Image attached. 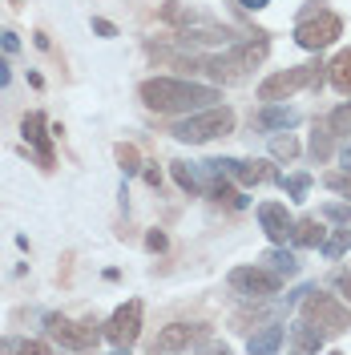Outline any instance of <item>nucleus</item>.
<instances>
[{"instance_id": "1", "label": "nucleus", "mask_w": 351, "mask_h": 355, "mask_svg": "<svg viewBox=\"0 0 351 355\" xmlns=\"http://www.w3.org/2000/svg\"><path fill=\"white\" fill-rule=\"evenodd\" d=\"M142 105L154 113H190V110H206L222 101V93L214 85H198V81H178V77H150L137 85Z\"/></svg>"}, {"instance_id": "2", "label": "nucleus", "mask_w": 351, "mask_h": 355, "mask_svg": "<svg viewBox=\"0 0 351 355\" xmlns=\"http://www.w3.org/2000/svg\"><path fill=\"white\" fill-rule=\"evenodd\" d=\"M234 130V110L230 105H206L198 113H186L182 121H174V137L186 141V146H202V141H214V137H226Z\"/></svg>"}, {"instance_id": "3", "label": "nucleus", "mask_w": 351, "mask_h": 355, "mask_svg": "<svg viewBox=\"0 0 351 355\" xmlns=\"http://www.w3.org/2000/svg\"><path fill=\"white\" fill-rule=\"evenodd\" d=\"M266 53H271V41L259 33V37H250V41L234 44L230 53H222V57H214V61H206V73H214V77H222V81H242L250 69L263 65Z\"/></svg>"}, {"instance_id": "4", "label": "nucleus", "mask_w": 351, "mask_h": 355, "mask_svg": "<svg viewBox=\"0 0 351 355\" xmlns=\"http://www.w3.org/2000/svg\"><path fill=\"white\" fill-rule=\"evenodd\" d=\"M303 319H307L315 331L331 335H343L351 331V311L335 299V295H319V291H307L303 295Z\"/></svg>"}, {"instance_id": "5", "label": "nucleus", "mask_w": 351, "mask_h": 355, "mask_svg": "<svg viewBox=\"0 0 351 355\" xmlns=\"http://www.w3.org/2000/svg\"><path fill=\"white\" fill-rule=\"evenodd\" d=\"M319 61H311V65H295V69H283V73H271L263 85H259V101H286L291 93H299L303 85H319Z\"/></svg>"}, {"instance_id": "6", "label": "nucleus", "mask_w": 351, "mask_h": 355, "mask_svg": "<svg viewBox=\"0 0 351 355\" xmlns=\"http://www.w3.org/2000/svg\"><path fill=\"white\" fill-rule=\"evenodd\" d=\"M230 287L239 291L242 299L266 303V299H275V295H279L283 275H279V270H271V266H234V270H230Z\"/></svg>"}, {"instance_id": "7", "label": "nucleus", "mask_w": 351, "mask_h": 355, "mask_svg": "<svg viewBox=\"0 0 351 355\" xmlns=\"http://www.w3.org/2000/svg\"><path fill=\"white\" fill-rule=\"evenodd\" d=\"M339 33H343V21L335 12H327V8H319V12H311V17H303V21L295 24V44L319 53V49L339 41Z\"/></svg>"}, {"instance_id": "8", "label": "nucleus", "mask_w": 351, "mask_h": 355, "mask_svg": "<svg viewBox=\"0 0 351 355\" xmlns=\"http://www.w3.org/2000/svg\"><path fill=\"white\" fill-rule=\"evenodd\" d=\"M137 331H142V303L130 299V303H121V307L110 315L105 339H110V347H117V352H130L133 343H137Z\"/></svg>"}, {"instance_id": "9", "label": "nucleus", "mask_w": 351, "mask_h": 355, "mask_svg": "<svg viewBox=\"0 0 351 355\" xmlns=\"http://www.w3.org/2000/svg\"><path fill=\"white\" fill-rule=\"evenodd\" d=\"M259 226H263V234L271 243H291V230H295V218L286 214L283 202H259Z\"/></svg>"}, {"instance_id": "10", "label": "nucleus", "mask_w": 351, "mask_h": 355, "mask_svg": "<svg viewBox=\"0 0 351 355\" xmlns=\"http://www.w3.org/2000/svg\"><path fill=\"white\" fill-rule=\"evenodd\" d=\"M21 137L37 150L41 170H53V146H49V121H44V113H24L21 117Z\"/></svg>"}, {"instance_id": "11", "label": "nucleus", "mask_w": 351, "mask_h": 355, "mask_svg": "<svg viewBox=\"0 0 351 355\" xmlns=\"http://www.w3.org/2000/svg\"><path fill=\"white\" fill-rule=\"evenodd\" d=\"M234 178H239L242 186H263V182H283L271 157H242L239 166H234Z\"/></svg>"}, {"instance_id": "12", "label": "nucleus", "mask_w": 351, "mask_h": 355, "mask_svg": "<svg viewBox=\"0 0 351 355\" xmlns=\"http://www.w3.org/2000/svg\"><path fill=\"white\" fill-rule=\"evenodd\" d=\"M202 327H190V323H170V327H162L154 339V352H190L194 347V339Z\"/></svg>"}, {"instance_id": "13", "label": "nucleus", "mask_w": 351, "mask_h": 355, "mask_svg": "<svg viewBox=\"0 0 351 355\" xmlns=\"http://www.w3.org/2000/svg\"><path fill=\"white\" fill-rule=\"evenodd\" d=\"M255 121H259V130H291V125L299 121V113L279 105V101H263V110H259Z\"/></svg>"}, {"instance_id": "14", "label": "nucleus", "mask_w": 351, "mask_h": 355, "mask_svg": "<svg viewBox=\"0 0 351 355\" xmlns=\"http://www.w3.org/2000/svg\"><path fill=\"white\" fill-rule=\"evenodd\" d=\"M286 339V327H279V323H266L259 335H250V343H246V352L250 355H263V352H279Z\"/></svg>"}, {"instance_id": "15", "label": "nucleus", "mask_w": 351, "mask_h": 355, "mask_svg": "<svg viewBox=\"0 0 351 355\" xmlns=\"http://www.w3.org/2000/svg\"><path fill=\"white\" fill-rule=\"evenodd\" d=\"M44 331L53 335V339H61L65 347L81 352V339H77V323L73 319H65V315H44Z\"/></svg>"}, {"instance_id": "16", "label": "nucleus", "mask_w": 351, "mask_h": 355, "mask_svg": "<svg viewBox=\"0 0 351 355\" xmlns=\"http://www.w3.org/2000/svg\"><path fill=\"white\" fill-rule=\"evenodd\" d=\"M323 343H327V335L315 331L307 319H299V323L291 327V347H295V352H319Z\"/></svg>"}, {"instance_id": "17", "label": "nucleus", "mask_w": 351, "mask_h": 355, "mask_svg": "<svg viewBox=\"0 0 351 355\" xmlns=\"http://www.w3.org/2000/svg\"><path fill=\"white\" fill-rule=\"evenodd\" d=\"M323 239H327V230H323L319 218H303V222H295V230H291V243L295 246H323Z\"/></svg>"}, {"instance_id": "18", "label": "nucleus", "mask_w": 351, "mask_h": 355, "mask_svg": "<svg viewBox=\"0 0 351 355\" xmlns=\"http://www.w3.org/2000/svg\"><path fill=\"white\" fill-rule=\"evenodd\" d=\"M327 81L339 89V93H348L351 97V49H343V53L327 65Z\"/></svg>"}, {"instance_id": "19", "label": "nucleus", "mask_w": 351, "mask_h": 355, "mask_svg": "<svg viewBox=\"0 0 351 355\" xmlns=\"http://www.w3.org/2000/svg\"><path fill=\"white\" fill-rule=\"evenodd\" d=\"M263 263L271 266V270H279V275H299V259H295V254L286 250V243H279L275 250H266Z\"/></svg>"}, {"instance_id": "20", "label": "nucleus", "mask_w": 351, "mask_h": 355, "mask_svg": "<svg viewBox=\"0 0 351 355\" xmlns=\"http://www.w3.org/2000/svg\"><path fill=\"white\" fill-rule=\"evenodd\" d=\"M331 137H335V133H331L327 121H315V130H311V157H315V162H327L331 157Z\"/></svg>"}, {"instance_id": "21", "label": "nucleus", "mask_w": 351, "mask_h": 355, "mask_svg": "<svg viewBox=\"0 0 351 355\" xmlns=\"http://www.w3.org/2000/svg\"><path fill=\"white\" fill-rule=\"evenodd\" d=\"M113 157H117V166H121L126 178L142 170V154H137V146H130V141H117V146H113Z\"/></svg>"}, {"instance_id": "22", "label": "nucleus", "mask_w": 351, "mask_h": 355, "mask_svg": "<svg viewBox=\"0 0 351 355\" xmlns=\"http://www.w3.org/2000/svg\"><path fill=\"white\" fill-rule=\"evenodd\" d=\"M170 170H174V182L186 194H198V190H202V178H198V170L190 162H170Z\"/></svg>"}, {"instance_id": "23", "label": "nucleus", "mask_w": 351, "mask_h": 355, "mask_svg": "<svg viewBox=\"0 0 351 355\" xmlns=\"http://www.w3.org/2000/svg\"><path fill=\"white\" fill-rule=\"evenodd\" d=\"M271 157H279V162L299 157V137H295V133H286V137H271Z\"/></svg>"}, {"instance_id": "24", "label": "nucleus", "mask_w": 351, "mask_h": 355, "mask_svg": "<svg viewBox=\"0 0 351 355\" xmlns=\"http://www.w3.org/2000/svg\"><path fill=\"white\" fill-rule=\"evenodd\" d=\"M210 198L219 202V206H230V210L246 206V198H239V190H234V186H226V182H214V186H210Z\"/></svg>"}, {"instance_id": "25", "label": "nucleus", "mask_w": 351, "mask_h": 355, "mask_svg": "<svg viewBox=\"0 0 351 355\" xmlns=\"http://www.w3.org/2000/svg\"><path fill=\"white\" fill-rule=\"evenodd\" d=\"M286 194H291V202H307V190H311V174H291L279 182Z\"/></svg>"}, {"instance_id": "26", "label": "nucleus", "mask_w": 351, "mask_h": 355, "mask_svg": "<svg viewBox=\"0 0 351 355\" xmlns=\"http://www.w3.org/2000/svg\"><path fill=\"white\" fill-rule=\"evenodd\" d=\"M97 327H101L97 319H81V323H77V339H81V352H85V347H97V339H101V331H97Z\"/></svg>"}, {"instance_id": "27", "label": "nucleus", "mask_w": 351, "mask_h": 355, "mask_svg": "<svg viewBox=\"0 0 351 355\" xmlns=\"http://www.w3.org/2000/svg\"><path fill=\"white\" fill-rule=\"evenodd\" d=\"M348 246H351V230H339L335 239H323V246H319V250H323L327 259H339V254H343Z\"/></svg>"}, {"instance_id": "28", "label": "nucleus", "mask_w": 351, "mask_h": 355, "mask_svg": "<svg viewBox=\"0 0 351 355\" xmlns=\"http://www.w3.org/2000/svg\"><path fill=\"white\" fill-rule=\"evenodd\" d=\"M327 125H331V133H351V101H348V105H339V110L331 113Z\"/></svg>"}, {"instance_id": "29", "label": "nucleus", "mask_w": 351, "mask_h": 355, "mask_svg": "<svg viewBox=\"0 0 351 355\" xmlns=\"http://www.w3.org/2000/svg\"><path fill=\"white\" fill-rule=\"evenodd\" d=\"M323 218H331V222H351V206H343V202H327V206H323Z\"/></svg>"}, {"instance_id": "30", "label": "nucleus", "mask_w": 351, "mask_h": 355, "mask_svg": "<svg viewBox=\"0 0 351 355\" xmlns=\"http://www.w3.org/2000/svg\"><path fill=\"white\" fill-rule=\"evenodd\" d=\"M327 186L335 190V194L351 198V170H348V174H327Z\"/></svg>"}, {"instance_id": "31", "label": "nucleus", "mask_w": 351, "mask_h": 355, "mask_svg": "<svg viewBox=\"0 0 351 355\" xmlns=\"http://www.w3.org/2000/svg\"><path fill=\"white\" fill-rule=\"evenodd\" d=\"M166 246H170V239H166L162 230H150V234H146V250H154V254H162Z\"/></svg>"}, {"instance_id": "32", "label": "nucleus", "mask_w": 351, "mask_h": 355, "mask_svg": "<svg viewBox=\"0 0 351 355\" xmlns=\"http://www.w3.org/2000/svg\"><path fill=\"white\" fill-rule=\"evenodd\" d=\"M93 33H97V37H105V41H113V37H117V24L101 21V17H93Z\"/></svg>"}, {"instance_id": "33", "label": "nucleus", "mask_w": 351, "mask_h": 355, "mask_svg": "<svg viewBox=\"0 0 351 355\" xmlns=\"http://www.w3.org/2000/svg\"><path fill=\"white\" fill-rule=\"evenodd\" d=\"M0 49H4V53H17V49H21V37L8 33V28H0Z\"/></svg>"}, {"instance_id": "34", "label": "nucleus", "mask_w": 351, "mask_h": 355, "mask_svg": "<svg viewBox=\"0 0 351 355\" xmlns=\"http://www.w3.org/2000/svg\"><path fill=\"white\" fill-rule=\"evenodd\" d=\"M142 178H146V186H154V190L162 186V174H157L154 166H150V170H142Z\"/></svg>"}, {"instance_id": "35", "label": "nucleus", "mask_w": 351, "mask_h": 355, "mask_svg": "<svg viewBox=\"0 0 351 355\" xmlns=\"http://www.w3.org/2000/svg\"><path fill=\"white\" fill-rule=\"evenodd\" d=\"M8 81H12V65H8V61L0 57V89L8 85Z\"/></svg>"}, {"instance_id": "36", "label": "nucleus", "mask_w": 351, "mask_h": 355, "mask_svg": "<svg viewBox=\"0 0 351 355\" xmlns=\"http://www.w3.org/2000/svg\"><path fill=\"white\" fill-rule=\"evenodd\" d=\"M242 8H250V12H259V8H266V4H271V0H239Z\"/></svg>"}, {"instance_id": "37", "label": "nucleus", "mask_w": 351, "mask_h": 355, "mask_svg": "<svg viewBox=\"0 0 351 355\" xmlns=\"http://www.w3.org/2000/svg\"><path fill=\"white\" fill-rule=\"evenodd\" d=\"M339 291L351 299V270H348V275H339Z\"/></svg>"}, {"instance_id": "38", "label": "nucleus", "mask_w": 351, "mask_h": 355, "mask_svg": "<svg viewBox=\"0 0 351 355\" xmlns=\"http://www.w3.org/2000/svg\"><path fill=\"white\" fill-rule=\"evenodd\" d=\"M339 162H343V170H351V141L343 146V154H339Z\"/></svg>"}, {"instance_id": "39", "label": "nucleus", "mask_w": 351, "mask_h": 355, "mask_svg": "<svg viewBox=\"0 0 351 355\" xmlns=\"http://www.w3.org/2000/svg\"><path fill=\"white\" fill-rule=\"evenodd\" d=\"M12 8H21V0H12Z\"/></svg>"}]
</instances>
